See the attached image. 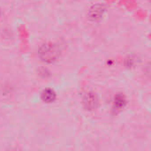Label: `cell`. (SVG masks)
Masks as SVG:
<instances>
[{
  "instance_id": "cell-1",
  "label": "cell",
  "mask_w": 151,
  "mask_h": 151,
  "mask_svg": "<svg viewBox=\"0 0 151 151\" xmlns=\"http://www.w3.org/2000/svg\"><path fill=\"white\" fill-rule=\"evenodd\" d=\"M40 58L46 63L55 62L59 57V50L53 43H45L39 49Z\"/></svg>"
},
{
  "instance_id": "cell-2",
  "label": "cell",
  "mask_w": 151,
  "mask_h": 151,
  "mask_svg": "<svg viewBox=\"0 0 151 151\" xmlns=\"http://www.w3.org/2000/svg\"><path fill=\"white\" fill-rule=\"evenodd\" d=\"M83 103L87 110H94L97 105V97L96 94L92 92L87 93L83 99Z\"/></svg>"
},
{
  "instance_id": "cell-3",
  "label": "cell",
  "mask_w": 151,
  "mask_h": 151,
  "mask_svg": "<svg viewBox=\"0 0 151 151\" xmlns=\"http://www.w3.org/2000/svg\"><path fill=\"white\" fill-rule=\"evenodd\" d=\"M105 12V7L103 4H95L93 5L89 10V17L93 19H100L104 12Z\"/></svg>"
},
{
  "instance_id": "cell-4",
  "label": "cell",
  "mask_w": 151,
  "mask_h": 151,
  "mask_svg": "<svg viewBox=\"0 0 151 151\" xmlns=\"http://www.w3.org/2000/svg\"><path fill=\"white\" fill-rule=\"evenodd\" d=\"M42 99L45 103H52L56 99V93L52 89H45L42 93Z\"/></svg>"
},
{
  "instance_id": "cell-5",
  "label": "cell",
  "mask_w": 151,
  "mask_h": 151,
  "mask_svg": "<svg viewBox=\"0 0 151 151\" xmlns=\"http://www.w3.org/2000/svg\"><path fill=\"white\" fill-rule=\"evenodd\" d=\"M125 104H126V100H125V97L123 96L118 95V96H115L114 102H113V104H114V108L115 109H117V110L122 109L125 106Z\"/></svg>"
},
{
  "instance_id": "cell-6",
  "label": "cell",
  "mask_w": 151,
  "mask_h": 151,
  "mask_svg": "<svg viewBox=\"0 0 151 151\" xmlns=\"http://www.w3.org/2000/svg\"><path fill=\"white\" fill-rule=\"evenodd\" d=\"M0 15H1V11H0Z\"/></svg>"
}]
</instances>
